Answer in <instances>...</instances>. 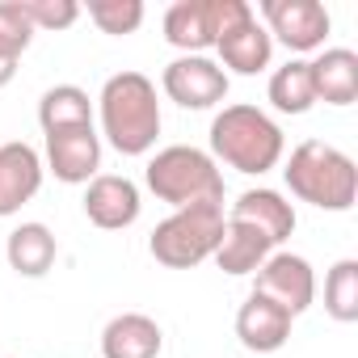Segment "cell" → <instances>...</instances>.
I'll return each mask as SVG.
<instances>
[{"label": "cell", "instance_id": "1", "mask_svg": "<svg viewBox=\"0 0 358 358\" xmlns=\"http://www.w3.org/2000/svg\"><path fill=\"white\" fill-rule=\"evenodd\" d=\"M97 114H101V135L114 152L122 156L152 152L160 135V101H156V85L143 72H114L101 85Z\"/></svg>", "mask_w": 358, "mask_h": 358}, {"label": "cell", "instance_id": "2", "mask_svg": "<svg viewBox=\"0 0 358 358\" xmlns=\"http://www.w3.org/2000/svg\"><path fill=\"white\" fill-rule=\"evenodd\" d=\"M282 148H287L282 127L257 106L236 101V106H224L211 118V160L215 164L262 177L282 160Z\"/></svg>", "mask_w": 358, "mask_h": 358}, {"label": "cell", "instance_id": "3", "mask_svg": "<svg viewBox=\"0 0 358 358\" xmlns=\"http://www.w3.org/2000/svg\"><path fill=\"white\" fill-rule=\"evenodd\" d=\"M143 182L173 211H182V207H224V173L211 160V152H203L194 143L160 148L143 169Z\"/></svg>", "mask_w": 358, "mask_h": 358}, {"label": "cell", "instance_id": "4", "mask_svg": "<svg viewBox=\"0 0 358 358\" xmlns=\"http://www.w3.org/2000/svg\"><path fill=\"white\" fill-rule=\"evenodd\" d=\"M282 177L287 190L316 211H350L358 199V164L324 139H303L291 152Z\"/></svg>", "mask_w": 358, "mask_h": 358}, {"label": "cell", "instance_id": "5", "mask_svg": "<svg viewBox=\"0 0 358 358\" xmlns=\"http://www.w3.org/2000/svg\"><path fill=\"white\" fill-rule=\"evenodd\" d=\"M224 236V207H182L152 228V257L169 270H194L215 257Z\"/></svg>", "mask_w": 358, "mask_h": 358}, {"label": "cell", "instance_id": "6", "mask_svg": "<svg viewBox=\"0 0 358 358\" xmlns=\"http://www.w3.org/2000/svg\"><path fill=\"white\" fill-rule=\"evenodd\" d=\"M249 17H253L249 0H177L164 13V38L182 55H203Z\"/></svg>", "mask_w": 358, "mask_h": 358}, {"label": "cell", "instance_id": "7", "mask_svg": "<svg viewBox=\"0 0 358 358\" xmlns=\"http://www.w3.org/2000/svg\"><path fill=\"white\" fill-rule=\"evenodd\" d=\"M262 26L270 38H278L287 51L303 55V51H324L329 38V9L320 0H262L257 5Z\"/></svg>", "mask_w": 358, "mask_h": 358}, {"label": "cell", "instance_id": "8", "mask_svg": "<svg viewBox=\"0 0 358 358\" xmlns=\"http://www.w3.org/2000/svg\"><path fill=\"white\" fill-rule=\"evenodd\" d=\"M160 89L182 110H211L228 97V72L207 55H177L160 72Z\"/></svg>", "mask_w": 358, "mask_h": 358}, {"label": "cell", "instance_id": "9", "mask_svg": "<svg viewBox=\"0 0 358 358\" xmlns=\"http://www.w3.org/2000/svg\"><path fill=\"white\" fill-rule=\"evenodd\" d=\"M253 295H262V299L278 303L282 312L299 316L316 299V274H312L308 257H299V253H270L266 266L253 278Z\"/></svg>", "mask_w": 358, "mask_h": 358}, {"label": "cell", "instance_id": "10", "mask_svg": "<svg viewBox=\"0 0 358 358\" xmlns=\"http://www.w3.org/2000/svg\"><path fill=\"white\" fill-rule=\"evenodd\" d=\"M143 211V199H139V186L122 173H97L89 190H85V215L89 224H97L101 232H122L139 220Z\"/></svg>", "mask_w": 358, "mask_h": 358}, {"label": "cell", "instance_id": "11", "mask_svg": "<svg viewBox=\"0 0 358 358\" xmlns=\"http://www.w3.org/2000/svg\"><path fill=\"white\" fill-rule=\"evenodd\" d=\"M43 169H51L68 186H89L101 169V135L93 127L47 135V164Z\"/></svg>", "mask_w": 358, "mask_h": 358}, {"label": "cell", "instance_id": "12", "mask_svg": "<svg viewBox=\"0 0 358 358\" xmlns=\"http://www.w3.org/2000/svg\"><path fill=\"white\" fill-rule=\"evenodd\" d=\"M43 156L30 143H0V220L17 215L43 190Z\"/></svg>", "mask_w": 358, "mask_h": 358}, {"label": "cell", "instance_id": "13", "mask_svg": "<svg viewBox=\"0 0 358 358\" xmlns=\"http://www.w3.org/2000/svg\"><path fill=\"white\" fill-rule=\"evenodd\" d=\"M291 324H295V316L282 312L278 303L262 299V295H249V299L241 303V312H236V337H241V345L253 350V354H274V350H282V345L291 341Z\"/></svg>", "mask_w": 358, "mask_h": 358}, {"label": "cell", "instance_id": "14", "mask_svg": "<svg viewBox=\"0 0 358 358\" xmlns=\"http://www.w3.org/2000/svg\"><path fill=\"white\" fill-rule=\"evenodd\" d=\"M228 220H241V224L257 228L274 249L295 232V207H291L278 190H266V186L245 190V194L232 203V215H228Z\"/></svg>", "mask_w": 358, "mask_h": 358}, {"label": "cell", "instance_id": "15", "mask_svg": "<svg viewBox=\"0 0 358 358\" xmlns=\"http://www.w3.org/2000/svg\"><path fill=\"white\" fill-rule=\"evenodd\" d=\"M308 68H312L316 101H324V106H354L358 101V55L350 47H329L316 59H308Z\"/></svg>", "mask_w": 358, "mask_h": 358}, {"label": "cell", "instance_id": "16", "mask_svg": "<svg viewBox=\"0 0 358 358\" xmlns=\"http://www.w3.org/2000/svg\"><path fill=\"white\" fill-rule=\"evenodd\" d=\"M164 333L143 312H122L101 329V358H160Z\"/></svg>", "mask_w": 358, "mask_h": 358}, {"label": "cell", "instance_id": "17", "mask_svg": "<svg viewBox=\"0 0 358 358\" xmlns=\"http://www.w3.org/2000/svg\"><path fill=\"white\" fill-rule=\"evenodd\" d=\"M215 51H220V68H232L236 76H257V72H266L270 68V55H274V38L266 34V26L257 22V13L249 17V22H241L236 30H228L220 43H215Z\"/></svg>", "mask_w": 358, "mask_h": 358}, {"label": "cell", "instance_id": "18", "mask_svg": "<svg viewBox=\"0 0 358 358\" xmlns=\"http://www.w3.org/2000/svg\"><path fill=\"white\" fill-rule=\"evenodd\" d=\"M270 253H274V245L257 228H249L241 220H224V236L215 249V266L224 274H257Z\"/></svg>", "mask_w": 358, "mask_h": 358}, {"label": "cell", "instance_id": "19", "mask_svg": "<svg viewBox=\"0 0 358 358\" xmlns=\"http://www.w3.org/2000/svg\"><path fill=\"white\" fill-rule=\"evenodd\" d=\"M5 257H9V266H13L22 278H43V274L55 266V257H59L55 232H51L47 224H22V228L9 232Z\"/></svg>", "mask_w": 358, "mask_h": 358}, {"label": "cell", "instance_id": "20", "mask_svg": "<svg viewBox=\"0 0 358 358\" xmlns=\"http://www.w3.org/2000/svg\"><path fill=\"white\" fill-rule=\"evenodd\" d=\"M38 122H43L47 135H55V131H76V127H93V101H89V93L76 89V85H55V89H47L43 101H38Z\"/></svg>", "mask_w": 358, "mask_h": 358}, {"label": "cell", "instance_id": "21", "mask_svg": "<svg viewBox=\"0 0 358 358\" xmlns=\"http://www.w3.org/2000/svg\"><path fill=\"white\" fill-rule=\"evenodd\" d=\"M270 106L278 114H308L316 106V89H312V68L308 59H291L282 68H274L270 76Z\"/></svg>", "mask_w": 358, "mask_h": 358}, {"label": "cell", "instance_id": "22", "mask_svg": "<svg viewBox=\"0 0 358 358\" xmlns=\"http://www.w3.org/2000/svg\"><path fill=\"white\" fill-rule=\"evenodd\" d=\"M324 312L337 324H354L358 320V262L354 257H341L324 274Z\"/></svg>", "mask_w": 358, "mask_h": 358}, {"label": "cell", "instance_id": "23", "mask_svg": "<svg viewBox=\"0 0 358 358\" xmlns=\"http://www.w3.org/2000/svg\"><path fill=\"white\" fill-rule=\"evenodd\" d=\"M30 43H34V26L22 9V0H0V59L17 64Z\"/></svg>", "mask_w": 358, "mask_h": 358}, {"label": "cell", "instance_id": "24", "mask_svg": "<svg viewBox=\"0 0 358 358\" xmlns=\"http://www.w3.org/2000/svg\"><path fill=\"white\" fill-rule=\"evenodd\" d=\"M89 17L101 34H135L143 26V5L139 0H89Z\"/></svg>", "mask_w": 358, "mask_h": 358}, {"label": "cell", "instance_id": "25", "mask_svg": "<svg viewBox=\"0 0 358 358\" xmlns=\"http://www.w3.org/2000/svg\"><path fill=\"white\" fill-rule=\"evenodd\" d=\"M22 9L34 30H68L80 17L76 0H22Z\"/></svg>", "mask_w": 358, "mask_h": 358}, {"label": "cell", "instance_id": "26", "mask_svg": "<svg viewBox=\"0 0 358 358\" xmlns=\"http://www.w3.org/2000/svg\"><path fill=\"white\" fill-rule=\"evenodd\" d=\"M17 76V64H9V59H0V89H5L9 80Z\"/></svg>", "mask_w": 358, "mask_h": 358}]
</instances>
